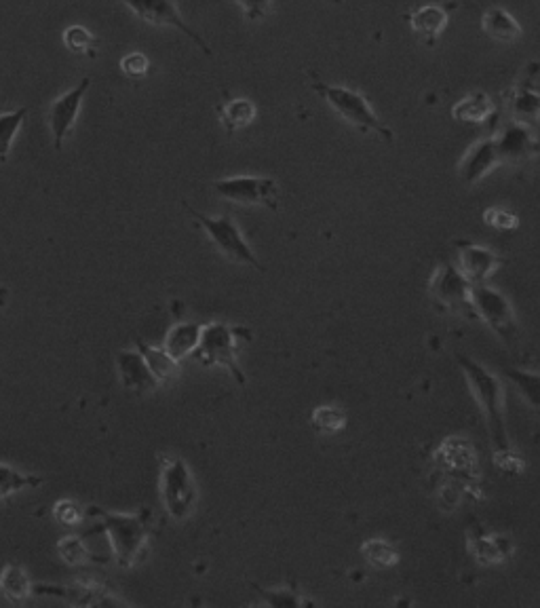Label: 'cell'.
Instances as JSON below:
<instances>
[{
  "label": "cell",
  "instance_id": "cell-1",
  "mask_svg": "<svg viewBox=\"0 0 540 608\" xmlns=\"http://www.w3.org/2000/svg\"><path fill=\"white\" fill-rule=\"evenodd\" d=\"M87 513L98 520L95 530L104 532L108 537L112 556L121 568H133L146 556V547L154 524L150 509L142 507L138 513H110L106 509L91 505Z\"/></svg>",
  "mask_w": 540,
  "mask_h": 608
},
{
  "label": "cell",
  "instance_id": "cell-2",
  "mask_svg": "<svg viewBox=\"0 0 540 608\" xmlns=\"http://www.w3.org/2000/svg\"><path fill=\"white\" fill-rule=\"evenodd\" d=\"M456 361L460 370L465 372L471 393L475 395L481 412L486 416L488 431L498 456H511L507 423L503 412V389H500L498 378L467 355H458Z\"/></svg>",
  "mask_w": 540,
  "mask_h": 608
},
{
  "label": "cell",
  "instance_id": "cell-3",
  "mask_svg": "<svg viewBox=\"0 0 540 608\" xmlns=\"http://www.w3.org/2000/svg\"><path fill=\"white\" fill-rule=\"evenodd\" d=\"M239 340L252 342L254 330H249L245 326H230V323L224 321L205 323L199 347L195 349V353H192V357H195L205 368H214V366L226 368L230 376L237 380V385L243 387L247 383V378L237 361Z\"/></svg>",
  "mask_w": 540,
  "mask_h": 608
},
{
  "label": "cell",
  "instance_id": "cell-4",
  "mask_svg": "<svg viewBox=\"0 0 540 608\" xmlns=\"http://www.w3.org/2000/svg\"><path fill=\"white\" fill-rule=\"evenodd\" d=\"M311 87H313V91H317L321 95L327 104L332 106V110L338 114V117H342L346 123L353 125L361 133H374V136H380L384 142H389V144L395 142L393 129H389L378 119V114L370 106L368 98H365V95L359 93L357 89L344 87V85H327L319 79H315Z\"/></svg>",
  "mask_w": 540,
  "mask_h": 608
},
{
  "label": "cell",
  "instance_id": "cell-5",
  "mask_svg": "<svg viewBox=\"0 0 540 608\" xmlns=\"http://www.w3.org/2000/svg\"><path fill=\"white\" fill-rule=\"evenodd\" d=\"M471 300L479 321H486V326L505 342V347L513 353L522 349V332H519L517 319L511 302L505 294L490 288V285H471Z\"/></svg>",
  "mask_w": 540,
  "mask_h": 608
},
{
  "label": "cell",
  "instance_id": "cell-6",
  "mask_svg": "<svg viewBox=\"0 0 540 608\" xmlns=\"http://www.w3.org/2000/svg\"><path fill=\"white\" fill-rule=\"evenodd\" d=\"M182 207L186 212L195 218V222L203 228L205 235L209 237V241L214 243L218 250L230 258L233 262L252 266V269L264 273V264L258 260V256L254 254L252 247H249L247 239L243 237L239 224L230 218V216H207L197 212L195 207H190L186 201H182Z\"/></svg>",
  "mask_w": 540,
  "mask_h": 608
},
{
  "label": "cell",
  "instance_id": "cell-7",
  "mask_svg": "<svg viewBox=\"0 0 540 608\" xmlns=\"http://www.w3.org/2000/svg\"><path fill=\"white\" fill-rule=\"evenodd\" d=\"M159 492L167 513L178 522L186 520L192 513V507L197 505L199 490L195 475L180 456H165L163 459Z\"/></svg>",
  "mask_w": 540,
  "mask_h": 608
},
{
  "label": "cell",
  "instance_id": "cell-8",
  "mask_svg": "<svg viewBox=\"0 0 540 608\" xmlns=\"http://www.w3.org/2000/svg\"><path fill=\"white\" fill-rule=\"evenodd\" d=\"M431 296L441 309L452 311L467 319H477L473 300H471V283L462 277L454 264H443L431 279ZM479 321V319H477Z\"/></svg>",
  "mask_w": 540,
  "mask_h": 608
},
{
  "label": "cell",
  "instance_id": "cell-9",
  "mask_svg": "<svg viewBox=\"0 0 540 608\" xmlns=\"http://www.w3.org/2000/svg\"><path fill=\"white\" fill-rule=\"evenodd\" d=\"M216 193L239 205H262L268 209L279 207V184L273 178L233 176L214 182Z\"/></svg>",
  "mask_w": 540,
  "mask_h": 608
},
{
  "label": "cell",
  "instance_id": "cell-10",
  "mask_svg": "<svg viewBox=\"0 0 540 608\" xmlns=\"http://www.w3.org/2000/svg\"><path fill=\"white\" fill-rule=\"evenodd\" d=\"M123 5H127L133 15L142 19L144 24H150V26H171L180 30L182 34H186L192 43H195L205 55H214L211 53V47L207 45L205 38L186 24V19L180 15L176 3L173 0H121Z\"/></svg>",
  "mask_w": 540,
  "mask_h": 608
},
{
  "label": "cell",
  "instance_id": "cell-11",
  "mask_svg": "<svg viewBox=\"0 0 540 608\" xmlns=\"http://www.w3.org/2000/svg\"><path fill=\"white\" fill-rule=\"evenodd\" d=\"M89 85H91V79L89 76H85L79 85L70 89L68 93H64L62 98H57L49 108V127H51V136H53V148L57 152L64 148L68 133L74 127L76 117H79L83 100L89 91Z\"/></svg>",
  "mask_w": 540,
  "mask_h": 608
},
{
  "label": "cell",
  "instance_id": "cell-12",
  "mask_svg": "<svg viewBox=\"0 0 540 608\" xmlns=\"http://www.w3.org/2000/svg\"><path fill=\"white\" fill-rule=\"evenodd\" d=\"M458 250V271L462 273L471 285L486 283L498 266L507 264V258L500 256L484 245H477L471 241H456Z\"/></svg>",
  "mask_w": 540,
  "mask_h": 608
},
{
  "label": "cell",
  "instance_id": "cell-13",
  "mask_svg": "<svg viewBox=\"0 0 540 608\" xmlns=\"http://www.w3.org/2000/svg\"><path fill=\"white\" fill-rule=\"evenodd\" d=\"M494 142L500 163H524L538 152V140L534 131L528 125L517 123L513 119L503 127Z\"/></svg>",
  "mask_w": 540,
  "mask_h": 608
},
{
  "label": "cell",
  "instance_id": "cell-14",
  "mask_svg": "<svg viewBox=\"0 0 540 608\" xmlns=\"http://www.w3.org/2000/svg\"><path fill=\"white\" fill-rule=\"evenodd\" d=\"M32 592L38 596L60 598L72 606H114L121 600L112 598V592L98 583H76V585H36Z\"/></svg>",
  "mask_w": 540,
  "mask_h": 608
},
{
  "label": "cell",
  "instance_id": "cell-15",
  "mask_svg": "<svg viewBox=\"0 0 540 608\" xmlns=\"http://www.w3.org/2000/svg\"><path fill=\"white\" fill-rule=\"evenodd\" d=\"M117 368H119V376H121L123 387L131 393H135V395L150 393L161 385L159 380L154 378V374L150 372L148 364H146L142 353L138 349H135V351H129V349L119 351L117 353Z\"/></svg>",
  "mask_w": 540,
  "mask_h": 608
},
{
  "label": "cell",
  "instance_id": "cell-16",
  "mask_svg": "<svg viewBox=\"0 0 540 608\" xmlns=\"http://www.w3.org/2000/svg\"><path fill=\"white\" fill-rule=\"evenodd\" d=\"M500 165V157L496 152V142L494 138H486L477 142L465 159L458 165V176L465 184H477L479 180H484L488 174Z\"/></svg>",
  "mask_w": 540,
  "mask_h": 608
},
{
  "label": "cell",
  "instance_id": "cell-17",
  "mask_svg": "<svg viewBox=\"0 0 540 608\" xmlns=\"http://www.w3.org/2000/svg\"><path fill=\"white\" fill-rule=\"evenodd\" d=\"M201 332H203V323L197 321L176 323V326L167 332L163 349L176 361H182L195 353V349L199 347Z\"/></svg>",
  "mask_w": 540,
  "mask_h": 608
},
{
  "label": "cell",
  "instance_id": "cell-18",
  "mask_svg": "<svg viewBox=\"0 0 540 608\" xmlns=\"http://www.w3.org/2000/svg\"><path fill=\"white\" fill-rule=\"evenodd\" d=\"M511 110H513V121L517 123H536L538 110H540V95L536 91V64H532V72L524 83L515 87L511 95Z\"/></svg>",
  "mask_w": 540,
  "mask_h": 608
},
{
  "label": "cell",
  "instance_id": "cell-19",
  "mask_svg": "<svg viewBox=\"0 0 540 608\" xmlns=\"http://www.w3.org/2000/svg\"><path fill=\"white\" fill-rule=\"evenodd\" d=\"M408 22L416 34L433 45L448 26V11L439 5H424L408 15Z\"/></svg>",
  "mask_w": 540,
  "mask_h": 608
},
{
  "label": "cell",
  "instance_id": "cell-20",
  "mask_svg": "<svg viewBox=\"0 0 540 608\" xmlns=\"http://www.w3.org/2000/svg\"><path fill=\"white\" fill-rule=\"evenodd\" d=\"M481 28H484L490 38L500 43H513L524 34L517 19L500 7H492L484 13V17H481Z\"/></svg>",
  "mask_w": 540,
  "mask_h": 608
},
{
  "label": "cell",
  "instance_id": "cell-21",
  "mask_svg": "<svg viewBox=\"0 0 540 608\" xmlns=\"http://www.w3.org/2000/svg\"><path fill=\"white\" fill-rule=\"evenodd\" d=\"M135 349L142 353L150 372L159 383H169V380L176 378L180 370V361L173 359L163 347H150L144 340H135Z\"/></svg>",
  "mask_w": 540,
  "mask_h": 608
},
{
  "label": "cell",
  "instance_id": "cell-22",
  "mask_svg": "<svg viewBox=\"0 0 540 608\" xmlns=\"http://www.w3.org/2000/svg\"><path fill=\"white\" fill-rule=\"evenodd\" d=\"M0 592L11 604H24L32 594V583L26 570L19 564H7L0 573Z\"/></svg>",
  "mask_w": 540,
  "mask_h": 608
},
{
  "label": "cell",
  "instance_id": "cell-23",
  "mask_svg": "<svg viewBox=\"0 0 540 608\" xmlns=\"http://www.w3.org/2000/svg\"><path fill=\"white\" fill-rule=\"evenodd\" d=\"M492 112H494V104L490 100V95H486L484 91H475L452 108V117L462 123H484L488 121Z\"/></svg>",
  "mask_w": 540,
  "mask_h": 608
},
{
  "label": "cell",
  "instance_id": "cell-24",
  "mask_svg": "<svg viewBox=\"0 0 540 608\" xmlns=\"http://www.w3.org/2000/svg\"><path fill=\"white\" fill-rule=\"evenodd\" d=\"M218 114H220V121L226 129V133L233 136V133L241 131L243 127H247L249 123L256 119V106L245 98L228 100L226 104L218 106Z\"/></svg>",
  "mask_w": 540,
  "mask_h": 608
},
{
  "label": "cell",
  "instance_id": "cell-25",
  "mask_svg": "<svg viewBox=\"0 0 540 608\" xmlns=\"http://www.w3.org/2000/svg\"><path fill=\"white\" fill-rule=\"evenodd\" d=\"M45 480L41 475L34 473H24L19 471L7 463H0V501L9 499L11 494L19 492V490H30V488H38Z\"/></svg>",
  "mask_w": 540,
  "mask_h": 608
},
{
  "label": "cell",
  "instance_id": "cell-26",
  "mask_svg": "<svg viewBox=\"0 0 540 608\" xmlns=\"http://www.w3.org/2000/svg\"><path fill=\"white\" fill-rule=\"evenodd\" d=\"M252 585L254 592H258L262 596V600L270 606H277V608H296V606H311L313 602L306 600L300 589L296 587V583H289L287 587H281V589H266L258 583H249Z\"/></svg>",
  "mask_w": 540,
  "mask_h": 608
},
{
  "label": "cell",
  "instance_id": "cell-27",
  "mask_svg": "<svg viewBox=\"0 0 540 608\" xmlns=\"http://www.w3.org/2000/svg\"><path fill=\"white\" fill-rule=\"evenodd\" d=\"M26 117H28V108H17L13 112L0 114V163H5L9 159L13 140Z\"/></svg>",
  "mask_w": 540,
  "mask_h": 608
},
{
  "label": "cell",
  "instance_id": "cell-28",
  "mask_svg": "<svg viewBox=\"0 0 540 608\" xmlns=\"http://www.w3.org/2000/svg\"><path fill=\"white\" fill-rule=\"evenodd\" d=\"M361 556L376 568H391L399 562V554L393 543L384 539H370L361 545Z\"/></svg>",
  "mask_w": 540,
  "mask_h": 608
},
{
  "label": "cell",
  "instance_id": "cell-29",
  "mask_svg": "<svg viewBox=\"0 0 540 608\" xmlns=\"http://www.w3.org/2000/svg\"><path fill=\"white\" fill-rule=\"evenodd\" d=\"M346 425V412L336 406H321L311 414V427L321 435H334Z\"/></svg>",
  "mask_w": 540,
  "mask_h": 608
},
{
  "label": "cell",
  "instance_id": "cell-30",
  "mask_svg": "<svg viewBox=\"0 0 540 608\" xmlns=\"http://www.w3.org/2000/svg\"><path fill=\"white\" fill-rule=\"evenodd\" d=\"M505 372L511 378V383L519 389V393H522L528 399V404L534 410H538V404H540V397H538V393H540V378H538V374L536 372L515 370V368H509Z\"/></svg>",
  "mask_w": 540,
  "mask_h": 608
},
{
  "label": "cell",
  "instance_id": "cell-31",
  "mask_svg": "<svg viewBox=\"0 0 540 608\" xmlns=\"http://www.w3.org/2000/svg\"><path fill=\"white\" fill-rule=\"evenodd\" d=\"M64 45L72 53L95 55V47H98V41H95V36L87 28H83V26H70L64 32Z\"/></svg>",
  "mask_w": 540,
  "mask_h": 608
},
{
  "label": "cell",
  "instance_id": "cell-32",
  "mask_svg": "<svg viewBox=\"0 0 540 608\" xmlns=\"http://www.w3.org/2000/svg\"><path fill=\"white\" fill-rule=\"evenodd\" d=\"M57 551H60V556L72 566H81L91 560V554L81 537H64L60 543H57Z\"/></svg>",
  "mask_w": 540,
  "mask_h": 608
},
{
  "label": "cell",
  "instance_id": "cell-33",
  "mask_svg": "<svg viewBox=\"0 0 540 608\" xmlns=\"http://www.w3.org/2000/svg\"><path fill=\"white\" fill-rule=\"evenodd\" d=\"M121 70H123V74L129 76V79L140 81L142 76L148 74L150 62H148V57H146L144 53L133 51V53H127V55L123 57V60H121Z\"/></svg>",
  "mask_w": 540,
  "mask_h": 608
},
{
  "label": "cell",
  "instance_id": "cell-34",
  "mask_svg": "<svg viewBox=\"0 0 540 608\" xmlns=\"http://www.w3.org/2000/svg\"><path fill=\"white\" fill-rule=\"evenodd\" d=\"M475 554L481 562H498L507 556V549L500 547V541L490 539V537H481L475 541Z\"/></svg>",
  "mask_w": 540,
  "mask_h": 608
},
{
  "label": "cell",
  "instance_id": "cell-35",
  "mask_svg": "<svg viewBox=\"0 0 540 608\" xmlns=\"http://www.w3.org/2000/svg\"><path fill=\"white\" fill-rule=\"evenodd\" d=\"M85 518V511L81 509L79 503L74 501H60L55 505V520L62 522L66 526H76L81 524Z\"/></svg>",
  "mask_w": 540,
  "mask_h": 608
},
{
  "label": "cell",
  "instance_id": "cell-36",
  "mask_svg": "<svg viewBox=\"0 0 540 608\" xmlns=\"http://www.w3.org/2000/svg\"><path fill=\"white\" fill-rule=\"evenodd\" d=\"M486 222L494 228H500V231H513V228H517L519 220L515 214L507 212V209H500V207H492L488 209V212L484 214Z\"/></svg>",
  "mask_w": 540,
  "mask_h": 608
},
{
  "label": "cell",
  "instance_id": "cell-37",
  "mask_svg": "<svg viewBox=\"0 0 540 608\" xmlns=\"http://www.w3.org/2000/svg\"><path fill=\"white\" fill-rule=\"evenodd\" d=\"M235 3L243 9L249 22H260V19H264L270 13L273 0H235Z\"/></svg>",
  "mask_w": 540,
  "mask_h": 608
},
{
  "label": "cell",
  "instance_id": "cell-38",
  "mask_svg": "<svg viewBox=\"0 0 540 608\" xmlns=\"http://www.w3.org/2000/svg\"><path fill=\"white\" fill-rule=\"evenodd\" d=\"M7 298H9V290L0 285V309L7 307Z\"/></svg>",
  "mask_w": 540,
  "mask_h": 608
}]
</instances>
